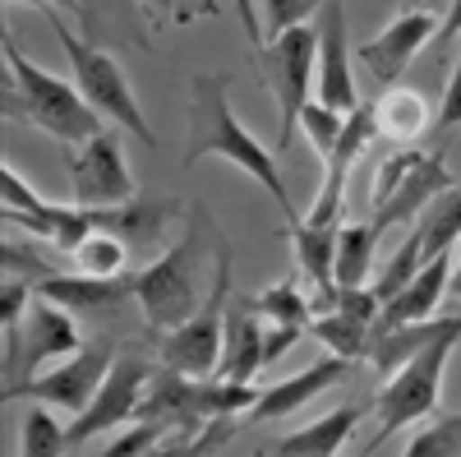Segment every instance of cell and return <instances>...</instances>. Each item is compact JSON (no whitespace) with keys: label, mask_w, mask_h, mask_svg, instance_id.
Instances as JSON below:
<instances>
[{"label":"cell","mask_w":461,"mask_h":457,"mask_svg":"<svg viewBox=\"0 0 461 457\" xmlns=\"http://www.w3.org/2000/svg\"><path fill=\"white\" fill-rule=\"evenodd\" d=\"M65 171H69L74 204H84V208H111V204L139 199V180L130 171L125 143L115 134V125L65 148Z\"/></svg>","instance_id":"cell-9"},{"label":"cell","mask_w":461,"mask_h":457,"mask_svg":"<svg viewBox=\"0 0 461 457\" xmlns=\"http://www.w3.org/2000/svg\"><path fill=\"white\" fill-rule=\"evenodd\" d=\"M5 5H10V10L28 5V10H42V14H47V10H56V5H69V0H5Z\"/></svg>","instance_id":"cell-36"},{"label":"cell","mask_w":461,"mask_h":457,"mask_svg":"<svg viewBox=\"0 0 461 457\" xmlns=\"http://www.w3.org/2000/svg\"><path fill=\"white\" fill-rule=\"evenodd\" d=\"M429 0H402V10H425Z\"/></svg>","instance_id":"cell-38"},{"label":"cell","mask_w":461,"mask_h":457,"mask_svg":"<svg viewBox=\"0 0 461 457\" xmlns=\"http://www.w3.org/2000/svg\"><path fill=\"white\" fill-rule=\"evenodd\" d=\"M65 448H69V425L56 421L47 402L32 407V411L23 416V430H19V452H23V457H56V452H65Z\"/></svg>","instance_id":"cell-26"},{"label":"cell","mask_w":461,"mask_h":457,"mask_svg":"<svg viewBox=\"0 0 461 457\" xmlns=\"http://www.w3.org/2000/svg\"><path fill=\"white\" fill-rule=\"evenodd\" d=\"M456 347H461V328L434 337L429 347L415 352L402 370L383 374V388L374 393V439H369V448H378L383 439H393L406 425L429 421V416L438 411V402H443V374H447Z\"/></svg>","instance_id":"cell-4"},{"label":"cell","mask_w":461,"mask_h":457,"mask_svg":"<svg viewBox=\"0 0 461 457\" xmlns=\"http://www.w3.org/2000/svg\"><path fill=\"white\" fill-rule=\"evenodd\" d=\"M452 254H434L425 269H420L388 305H383V319L378 324H411V319H434L443 296H452Z\"/></svg>","instance_id":"cell-18"},{"label":"cell","mask_w":461,"mask_h":457,"mask_svg":"<svg viewBox=\"0 0 461 457\" xmlns=\"http://www.w3.org/2000/svg\"><path fill=\"white\" fill-rule=\"evenodd\" d=\"M461 125V51L452 60V74L443 84V102H438V130H456Z\"/></svg>","instance_id":"cell-31"},{"label":"cell","mask_w":461,"mask_h":457,"mask_svg":"<svg viewBox=\"0 0 461 457\" xmlns=\"http://www.w3.org/2000/svg\"><path fill=\"white\" fill-rule=\"evenodd\" d=\"M447 185H456V176L434 158V152H420L415 143H402L388 162L374 171V185H369V217L378 232L406 222V217H420Z\"/></svg>","instance_id":"cell-7"},{"label":"cell","mask_w":461,"mask_h":457,"mask_svg":"<svg viewBox=\"0 0 461 457\" xmlns=\"http://www.w3.org/2000/svg\"><path fill=\"white\" fill-rule=\"evenodd\" d=\"M130 241L115 236L111 226H93V232L69 250V273H84V278H121L125 263H130Z\"/></svg>","instance_id":"cell-23"},{"label":"cell","mask_w":461,"mask_h":457,"mask_svg":"<svg viewBox=\"0 0 461 457\" xmlns=\"http://www.w3.org/2000/svg\"><path fill=\"white\" fill-rule=\"evenodd\" d=\"M221 241L226 236L212 232L208 208L194 204V208H189V222H185V236L134 273V300L143 310V324L158 337L171 333L176 324H185L208 300L212 278H217Z\"/></svg>","instance_id":"cell-2"},{"label":"cell","mask_w":461,"mask_h":457,"mask_svg":"<svg viewBox=\"0 0 461 457\" xmlns=\"http://www.w3.org/2000/svg\"><path fill=\"white\" fill-rule=\"evenodd\" d=\"M438 37H443V42L461 37V0H452V10L443 14V23H438Z\"/></svg>","instance_id":"cell-34"},{"label":"cell","mask_w":461,"mask_h":457,"mask_svg":"<svg viewBox=\"0 0 461 457\" xmlns=\"http://www.w3.org/2000/svg\"><path fill=\"white\" fill-rule=\"evenodd\" d=\"M456 452H461V416H443L406 443V457H456Z\"/></svg>","instance_id":"cell-28"},{"label":"cell","mask_w":461,"mask_h":457,"mask_svg":"<svg viewBox=\"0 0 461 457\" xmlns=\"http://www.w3.org/2000/svg\"><path fill=\"white\" fill-rule=\"evenodd\" d=\"M323 10V0H263V42L295 23H310Z\"/></svg>","instance_id":"cell-30"},{"label":"cell","mask_w":461,"mask_h":457,"mask_svg":"<svg viewBox=\"0 0 461 457\" xmlns=\"http://www.w3.org/2000/svg\"><path fill=\"white\" fill-rule=\"evenodd\" d=\"M420 232H425V250L434 254H452V245L461 241V185H447L443 195L420 213Z\"/></svg>","instance_id":"cell-25"},{"label":"cell","mask_w":461,"mask_h":457,"mask_svg":"<svg viewBox=\"0 0 461 457\" xmlns=\"http://www.w3.org/2000/svg\"><path fill=\"white\" fill-rule=\"evenodd\" d=\"M84 347V328H79V310L51 300V296H32V310H28V324H23V352H19V379L37 374V365H51V361H65ZM10 384V388H14ZM5 393V388H0Z\"/></svg>","instance_id":"cell-14"},{"label":"cell","mask_w":461,"mask_h":457,"mask_svg":"<svg viewBox=\"0 0 461 457\" xmlns=\"http://www.w3.org/2000/svg\"><path fill=\"white\" fill-rule=\"evenodd\" d=\"M429 102L420 97L415 88H406V84H393V88H383L378 97H374V130H378V139H388V143H415L420 134L429 130Z\"/></svg>","instance_id":"cell-19"},{"label":"cell","mask_w":461,"mask_h":457,"mask_svg":"<svg viewBox=\"0 0 461 457\" xmlns=\"http://www.w3.org/2000/svg\"><path fill=\"white\" fill-rule=\"evenodd\" d=\"M111 361H115V356H111L106 347H79L74 356H65L60 365H51V370H42V374L23 379V384L5 388L0 398H5V402L28 398V402H47V407H56V411L79 416V411L97 398V388H102V379H106Z\"/></svg>","instance_id":"cell-11"},{"label":"cell","mask_w":461,"mask_h":457,"mask_svg":"<svg viewBox=\"0 0 461 457\" xmlns=\"http://www.w3.org/2000/svg\"><path fill=\"white\" fill-rule=\"evenodd\" d=\"M258 370H267V319L254 310V300L230 296V305H226V347H221L217 374L249 384Z\"/></svg>","instance_id":"cell-16"},{"label":"cell","mask_w":461,"mask_h":457,"mask_svg":"<svg viewBox=\"0 0 461 457\" xmlns=\"http://www.w3.org/2000/svg\"><path fill=\"white\" fill-rule=\"evenodd\" d=\"M346 121H351V111H337V106H328V102H319V97L304 106L300 134L310 139V148H314V158H319V162L332 158V148H337L341 134H346Z\"/></svg>","instance_id":"cell-27"},{"label":"cell","mask_w":461,"mask_h":457,"mask_svg":"<svg viewBox=\"0 0 461 457\" xmlns=\"http://www.w3.org/2000/svg\"><path fill=\"white\" fill-rule=\"evenodd\" d=\"M203 158H221L236 171H245L254 185L267 189L286 222L300 217L295 204H291V189L282 180V167H277V152L267 148L254 130H245L230 111V74L221 69H203L189 79V148H185V167H199Z\"/></svg>","instance_id":"cell-1"},{"label":"cell","mask_w":461,"mask_h":457,"mask_svg":"<svg viewBox=\"0 0 461 457\" xmlns=\"http://www.w3.org/2000/svg\"><path fill=\"white\" fill-rule=\"evenodd\" d=\"M230 278H236V263H230V245L221 241L217 254V278L208 300L199 305L185 324H176L171 333L158 337V361L185 374H217L221 365V347H226V305H230Z\"/></svg>","instance_id":"cell-8"},{"label":"cell","mask_w":461,"mask_h":457,"mask_svg":"<svg viewBox=\"0 0 461 457\" xmlns=\"http://www.w3.org/2000/svg\"><path fill=\"white\" fill-rule=\"evenodd\" d=\"M356 361H346V356H319L314 365H304V370H295L291 379H282V384H273V388H263L258 398H254V407L245 411V421H282V416H295L300 407H310V402H319L328 388H337L341 379H346V370H351Z\"/></svg>","instance_id":"cell-15"},{"label":"cell","mask_w":461,"mask_h":457,"mask_svg":"<svg viewBox=\"0 0 461 457\" xmlns=\"http://www.w3.org/2000/svg\"><path fill=\"white\" fill-rule=\"evenodd\" d=\"M425 263H429V250H425V232H420V222H415V226H411V236L393 250V259L374 273V282H369V287H374V296H378L383 305H388V300H393V296H397V291L420 273V269H425Z\"/></svg>","instance_id":"cell-24"},{"label":"cell","mask_w":461,"mask_h":457,"mask_svg":"<svg viewBox=\"0 0 461 457\" xmlns=\"http://www.w3.org/2000/svg\"><path fill=\"white\" fill-rule=\"evenodd\" d=\"M369 411H374V402L332 407L328 416H319V421H310V425L291 430L286 439H277L267 452H273V457H332V452L346 448V439H356V430H360V421Z\"/></svg>","instance_id":"cell-17"},{"label":"cell","mask_w":461,"mask_h":457,"mask_svg":"<svg viewBox=\"0 0 461 457\" xmlns=\"http://www.w3.org/2000/svg\"><path fill=\"white\" fill-rule=\"evenodd\" d=\"M162 439H171L167 421H152V416H139V425H130L121 439H111L102 448V457H139V452H158Z\"/></svg>","instance_id":"cell-29"},{"label":"cell","mask_w":461,"mask_h":457,"mask_svg":"<svg viewBox=\"0 0 461 457\" xmlns=\"http://www.w3.org/2000/svg\"><path fill=\"white\" fill-rule=\"evenodd\" d=\"M310 333L323 342V347L332 356H346V361H369V342H374V324L341 310V305H332V310H319Z\"/></svg>","instance_id":"cell-22"},{"label":"cell","mask_w":461,"mask_h":457,"mask_svg":"<svg viewBox=\"0 0 461 457\" xmlns=\"http://www.w3.org/2000/svg\"><path fill=\"white\" fill-rule=\"evenodd\" d=\"M212 14H221V0H180L176 23H194V19H212Z\"/></svg>","instance_id":"cell-32"},{"label":"cell","mask_w":461,"mask_h":457,"mask_svg":"<svg viewBox=\"0 0 461 457\" xmlns=\"http://www.w3.org/2000/svg\"><path fill=\"white\" fill-rule=\"evenodd\" d=\"M254 310L267 319V324H291V328H310L319 305H314V287L304 273H291L282 282H273L267 291L254 296Z\"/></svg>","instance_id":"cell-20"},{"label":"cell","mask_w":461,"mask_h":457,"mask_svg":"<svg viewBox=\"0 0 461 457\" xmlns=\"http://www.w3.org/2000/svg\"><path fill=\"white\" fill-rule=\"evenodd\" d=\"M143 5L152 10V19H176V10H180V0H143Z\"/></svg>","instance_id":"cell-35"},{"label":"cell","mask_w":461,"mask_h":457,"mask_svg":"<svg viewBox=\"0 0 461 457\" xmlns=\"http://www.w3.org/2000/svg\"><path fill=\"white\" fill-rule=\"evenodd\" d=\"M47 19H51V32H56V42H60L65 60H69V79L79 84V93L106 116V125L134 134L148 148H158V130L148 125V116H143V106H139V97H134V88L125 79L121 60H115L111 51H102V47H93V42H84V37H74L51 10H47Z\"/></svg>","instance_id":"cell-5"},{"label":"cell","mask_w":461,"mask_h":457,"mask_svg":"<svg viewBox=\"0 0 461 457\" xmlns=\"http://www.w3.org/2000/svg\"><path fill=\"white\" fill-rule=\"evenodd\" d=\"M314 97L356 111L360 106V84H356V51L346 42V0H323L319 10V74H314Z\"/></svg>","instance_id":"cell-13"},{"label":"cell","mask_w":461,"mask_h":457,"mask_svg":"<svg viewBox=\"0 0 461 457\" xmlns=\"http://www.w3.org/2000/svg\"><path fill=\"white\" fill-rule=\"evenodd\" d=\"M434 37H438V19L429 10H402L374 37H365V42L356 47V60H360V69L378 88H393V84H402V74L411 69V60L425 51Z\"/></svg>","instance_id":"cell-12"},{"label":"cell","mask_w":461,"mask_h":457,"mask_svg":"<svg viewBox=\"0 0 461 457\" xmlns=\"http://www.w3.org/2000/svg\"><path fill=\"white\" fill-rule=\"evenodd\" d=\"M258 74L277 102V152L291 148L295 125L310 106L314 74H319V23H295L258 47Z\"/></svg>","instance_id":"cell-6"},{"label":"cell","mask_w":461,"mask_h":457,"mask_svg":"<svg viewBox=\"0 0 461 457\" xmlns=\"http://www.w3.org/2000/svg\"><path fill=\"white\" fill-rule=\"evenodd\" d=\"M5 65H10V88H5L10 116L28 121L32 130H42L60 143H79V139L106 130V116L79 93V84L32 65L10 32H5Z\"/></svg>","instance_id":"cell-3"},{"label":"cell","mask_w":461,"mask_h":457,"mask_svg":"<svg viewBox=\"0 0 461 457\" xmlns=\"http://www.w3.org/2000/svg\"><path fill=\"white\" fill-rule=\"evenodd\" d=\"M236 14H240V23H245V37L258 47L263 42V23H258V10H254V0H236Z\"/></svg>","instance_id":"cell-33"},{"label":"cell","mask_w":461,"mask_h":457,"mask_svg":"<svg viewBox=\"0 0 461 457\" xmlns=\"http://www.w3.org/2000/svg\"><path fill=\"white\" fill-rule=\"evenodd\" d=\"M383 232L374 222H346L337 232V287H369Z\"/></svg>","instance_id":"cell-21"},{"label":"cell","mask_w":461,"mask_h":457,"mask_svg":"<svg viewBox=\"0 0 461 457\" xmlns=\"http://www.w3.org/2000/svg\"><path fill=\"white\" fill-rule=\"evenodd\" d=\"M452 296H461V254H456V269H452Z\"/></svg>","instance_id":"cell-37"},{"label":"cell","mask_w":461,"mask_h":457,"mask_svg":"<svg viewBox=\"0 0 461 457\" xmlns=\"http://www.w3.org/2000/svg\"><path fill=\"white\" fill-rule=\"evenodd\" d=\"M148 379H152V370H148L139 356L111 361V370H106V379H102L97 398L69 421V448H84L88 439H102V434H111V430H121V425L139 421Z\"/></svg>","instance_id":"cell-10"}]
</instances>
